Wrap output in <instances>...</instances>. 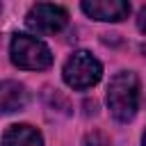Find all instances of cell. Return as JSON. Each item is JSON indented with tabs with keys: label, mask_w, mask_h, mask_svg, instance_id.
<instances>
[{
	"label": "cell",
	"mask_w": 146,
	"mask_h": 146,
	"mask_svg": "<svg viewBox=\"0 0 146 146\" xmlns=\"http://www.w3.org/2000/svg\"><path fill=\"white\" fill-rule=\"evenodd\" d=\"M139 105V80L130 71H121L110 80L107 87V107L112 116L121 123L130 121L137 114Z\"/></svg>",
	"instance_id": "6da1fadb"
},
{
	"label": "cell",
	"mask_w": 146,
	"mask_h": 146,
	"mask_svg": "<svg viewBox=\"0 0 146 146\" xmlns=\"http://www.w3.org/2000/svg\"><path fill=\"white\" fill-rule=\"evenodd\" d=\"M9 52H11V62L25 71H43L52 64L50 48L41 39L30 34H14Z\"/></svg>",
	"instance_id": "7a4b0ae2"
},
{
	"label": "cell",
	"mask_w": 146,
	"mask_h": 146,
	"mask_svg": "<svg viewBox=\"0 0 146 146\" xmlns=\"http://www.w3.org/2000/svg\"><path fill=\"white\" fill-rule=\"evenodd\" d=\"M100 75H103L100 62L87 50L73 52L64 64V82L73 89H89L100 80Z\"/></svg>",
	"instance_id": "3957f363"
},
{
	"label": "cell",
	"mask_w": 146,
	"mask_h": 146,
	"mask_svg": "<svg viewBox=\"0 0 146 146\" xmlns=\"http://www.w3.org/2000/svg\"><path fill=\"white\" fill-rule=\"evenodd\" d=\"M66 21H68V14L62 7L48 5V2L34 5L30 9L27 18H25L27 27L32 32H36V34H55V32H59L66 25Z\"/></svg>",
	"instance_id": "277c9868"
},
{
	"label": "cell",
	"mask_w": 146,
	"mask_h": 146,
	"mask_svg": "<svg viewBox=\"0 0 146 146\" xmlns=\"http://www.w3.org/2000/svg\"><path fill=\"white\" fill-rule=\"evenodd\" d=\"M82 11L96 21H110V23H116V21H123L128 18L130 14V5L125 0H87L82 2Z\"/></svg>",
	"instance_id": "5b68a950"
},
{
	"label": "cell",
	"mask_w": 146,
	"mask_h": 146,
	"mask_svg": "<svg viewBox=\"0 0 146 146\" xmlns=\"http://www.w3.org/2000/svg\"><path fill=\"white\" fill-rule=\"evenodd\" d=\"M30 100V94L23 84L18 82H0V116L2 114H11V112H18L27 105Z\"/></svg>",
	"instance_id": "8992f818"
},
{
	"label": "cell",
	"mask_w": 146,
	"mask_h": 146,
	"mask_svg": "<svg viewBox=\"0 0 146 146\" xmlns=\"http://www.w3.org/2000/svg\"><path fill=\"white\" fill-rule=\"evenodd\" d=\"M0 146H43V139H41L36 128L21 123V125L7 128V132L2 135Z\"/></svg>",
	"instance_id": "52a82bcc"
},
{
	"label": "cell",
	"mask_w": 146,
	"mask_h": 146,
	"mask_svg": "<svg viewBox=\"0 0 146 146\" xmlns=\"http://www.w3.org/2000/svg\"><path fill=\"white\" fill-rule=\"evenodd\" d=\"M84 146H110V139L100 132H91L84 137Z\"/></svg>",
	"instance_id": "ba28073f"
},
{
	"label": "cell",
	"mask_w": 146,
	"mask_h": 146,
	"mask_svg": "<svg viewBox=\"0 0 146 146\" xmlns=\"http://www.w3.org/2000/svg\"><path fill=\"white\" fill-rule=\"evenodd\" d=\"M137 25H139V30H141V32H146V7H141L139 18H137Z\"/></svg>",
	"instance_id": "9c48e42d"
},
{
	"label": "cell",
	"mask_w": 146,
	"mask_h": 146,
	"mask_svg": "<svg viewBox=\"0 0 146 146\" xmlns=\"http://www.w3.org/2000/svg\"><path fill=\"white\" fill-rule=\"evenodd\" d=\"M141 144H144V146H146V132H144V139H141Z\"/></svg>",
	"instance_id": "30bf717a"
}]
</instances>
